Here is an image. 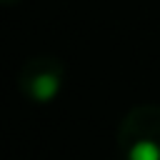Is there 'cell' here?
<instances>
[{
	"label": "cell",
	"instance_id": "6da1fadb",
	"mask_svg": "<svg viewBox=\"0 0 160 160\" xmlns=\"http://www.w3.org/2000/svg\"><path fill=\"white\" fill-rule=\"evenodd\" d=\"M125 160H160V108H132L118 132Z\"/></svg>",
	"mask_w": 160,
	"mask_h": 160
},
{
	"label": "cell",
	"instance_id": "7a4b0ae2",
	"mask_svg": "<svg viewBox=\"0 0 160 160\" xmlns=\"http://www.w3.org/2000/svg\"><path fill=\"white\" fill-rule=\"evenodd\" d=\"M62 82V65L50 58H35L20 70V88L28 98L48 102L58 95Z\"/></svg>",
	"mask_w": 160,
	"mask_h": 160
}]
</instances>
